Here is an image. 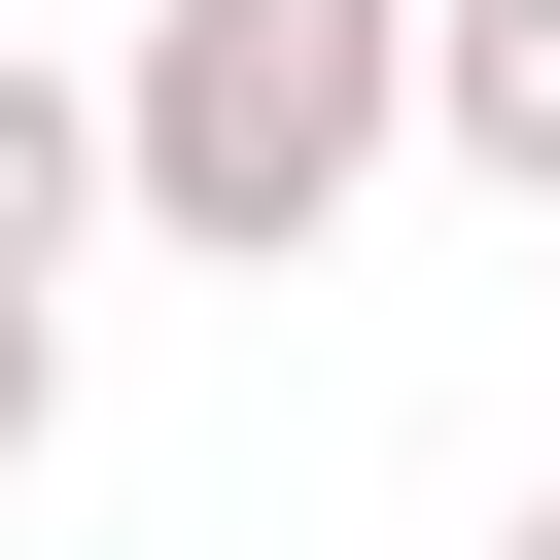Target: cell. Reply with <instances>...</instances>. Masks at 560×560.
Listing matches in <instances>:
<instances>
[{"label": "cell", "instance_id": "6da1fadb", "mask_svg": "<svg viewBox=\"0 0 560 560\" xmlns=\"http://www.w3.org/2000/svg\"><path fill=\"white\" fill-rule=\"evenodd\" d=\"M105 175H140V245L315 280V245L420 175V0H140V35H105Z\"/></svg>", "mask_w": 560, "mask_h": 560}, {"label": "cell", "instance_id": "7a4b0ae2", "mask_svg": "<svg viewBox=\"0 0 560 560\" xmlns=\"http://www.w3.org/2000/svg\"><path fill=\"white\" fill-rule=\"evenodd\" d=\"M420 140L490 210H560V0H420Z\"/></svg>", "mask_w": 560, "mask_h": 560}, {"label": "cell", "instance_id": "3957f363", "mask_svg": "<svg viewBox=\"0 0 560 560\" xmlns=\"http://www.w3.org/2000/svg\"><path fill=\"white\" fill-rule=\"evenodd\" d=\"M105 210H140V175H105V70H35V35H0V280H70Z\"/></svg>", "mask_w": 560, "mask_h": 560}, {"label": "cell", "instance_id": "277c9868", "mask_svg": "<svg viewBox=\"0 0 560 560\" xmlns=\"http://www.w3.org/2000/svg\"><path fill=\"white\" fill-rule=\"evenodd\" d=\"M35 420H70V280H0V455H35Z\"/></svg>", "mask_w": 560, "mask_h": 560}, {"label": "cell", "instance_id": "5b68a950", "mask_svg": "<svg viewBox=\"0 0 560 560\" xmlns=\"http://www.w3.org/2000/svg\"><path fill=\"white\" fill-rule=\"evenodd\" d=\"M490 560H560V490H525V525H490Z\"/></svg>", "mask_w": 560, "mask_h": 560}]
</instances>
